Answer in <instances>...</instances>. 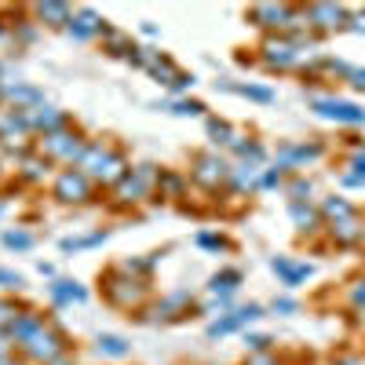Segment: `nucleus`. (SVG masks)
<instances>
[{"instance_id":"obj_1","label":"nucleus","mask_w":365,"mask_h":365,"mask_svg":"<svg viewBox=\"0 0 365 365\" xmlns=\"http://www.w3.org/2000/svg\"><path fill=\"white\" fill-rule=\"evenodd\" d=\"M311 48H314V37H307V34H299V37H289V34H278V37H263V44H259V55H256V63H259L267 73L307 70Z\"/></svg>"},{"instance_id":"obj_2","label":"nucleus","mask_w":365,"mask_h":365,"mask_svg":"<svg viewBox=\"0 0 365 365\" xmlns=\"http://www.w3.org/2000/svg\"><path fill=\"white\" fill-rule=\"evenodd\" d=\"M77 168H84L96 187H110V190L132 172V165H128V158H125V150H117V146L106 143V139H91Z\"/></svg>"},{"instance_id":"obj_3","label":"nucleus","mask_w":365,"mask_h":365,"mask_svg":"<svg viewBox=\"0 0 365 365\" xmlns=\"http://www.w3.org/2000/svg\"><path fill=\"white\" fill-rule=\"evenodd\" d=\"M88 143H91V139L70 125V128L55 132V135H41V139H37V154H41V158H48L51 165L77 168V165H81V158H84V150H88Z\"/></svg>"},{"instance_id":"obj_4","label":"nucleus","mask_w":365,"mask_h":365,"mask_svg":"<svg viewBox=\"0 0 365 365\" xmlns=\"http://www.w3.org/2000/svg\"><path fill=\"white\" fill-rule=\"evenodd\" d=\"M230 161L220 154V150H197V154H190V182L208 194H216L220 187H227L230 182Z\"/></svg>"},{"instance_id":"obj_5","label":"nucleus","mask_w":365,"mask_h":365,"mask_svg":"<svg viewBox=\"0 0 365 365\" xmlns=\"http://www.w3.org/2000/svg\"><path fill=\"white\" fill-rule=\"evenodd\" d=\"M158 165H150V161H143V165H132V172L125 175L113 187V205H120V208H128V205H143L146 197H154V187H158Z\"/></svg>"},{"instance_id":"obj_6","label":"nucleus","mask_w":365,"mask_h":365,"mask_svg":"<svg viewBox=\"0 0 365 365\" xmlns=\"http://www.w3.org/2000/svg\"><path fill=\"white\" fill-rule=\"evenodd\" d=\"M51 197L58 205H88L96 197V182L84 168H58L51 179Z\"/></svg>"},{"instance_id":"obj_7","label":"nucleus","mask_w":365,"mask_h":365,"mask_svg":"<svg viewBox=\"0 0 365 365\" xmlns=\"http://www.w3.org/2000/svg\"><path fill=\"white\" fill-rule=\"evenodd\" d=\"M143 296H146L143 278H132V274H125V270L106 274V299L113 303V307H135V303H143Z\"/></svg>"},{"instance_id":"obj_8","label":"nucleus","mask_w":365,"mask_h":365,"mask_svg":"<svg viewBox=\"0 0 365 365\" xmlns=\"http://www.w3.org/2000/svg\"><path fill=\"white\" fill-rule=\"evenodd\" d=\"M311 110L325 120H336V125H365V110L351 99H336V96H314Z\"/></svg>"},{"instance_id":"obj_9","label":"nucleus","mask_w":365,"mask_h":365,"mask_svg":"<svg viewBox=\"0 0 365 365\" xmlns=\"http://www.w3.org/2000/svg\"><path fill=\"white\" fill-rule=\"evenodd\" d=\"M303 11V22L307 29H318V34H332V29H347L351 22V11L344 4H307L299 8Z\"/></svg>"},{"instance_id":"obj_10","label":"nucleus","mask_w":365,"mask_h":365,"mask_svg":"<svg viewBox=\"0 0 365 365\" xmlns=\"http://www.w3.org/2000/svg\"><path fill=\"white\" fill-rule=\"evenodd\" d=\"M26 354L34 358V361H44V365H51L55 358H63L66 354V336L58 329H51V325H44L34 340L26 344Z\"/></svg>"},{"instance_id":"obj_11","label":"nucleus","mask_w":365,"mask_h":365,"mask_svg":"<svg viewBox=\"0 0 365 365\" xmlns=\"http://www.w3.org/2000/svg\"><path fill=\"white\" fill-rule=\"evenodd\" d=\"M66 34L73 41H96V37H106L110 34V26H106V19L96 8H73V19L66 26Z\"/></svg>"},{"instance_id":"obj_12","label":"nucleus","mask_w":365,"mask_h":365,"mask_svg":"<svg viewBox=\"0 0 365 365\" xmlns=\"http://www.w3.org/2000/svg\"><path fill=\"white\" fill-rule=\"evenodd\" d=\"M322 154H325L322 143H285V146L278 150V161H274V165H282L285 172H296V168H303V165H314Z\"/></svg>"},{"instance_id":"obj_13","label":"nucleus","mask_w":365,"mask_h":365,"mask_svg":"<svg viewBox=\"0 0 365 365\" xmlns=\"http://www.w3.org/2000/svg\"><path fill=\"white\" fill-rule=\"evenodd\" d=\"M26 117H29V132H34L37 139L41 135H55V132H63V128H70V117L63 113V110H55V106H34V110H26Z\"/></svg>"},{"instance_id":"obj_14","label":"nucleus","mask_w":365,"mask_h":365,"mask_svg":"<svg viewBox=\"0 0 365 365\" xmlns=\"http://www.w3.org/2000/svg\"><path fill=\"white\" fill-rule=\"evenodd\" d=\"M256 318H263V307H259V303H249V307H237V311L223 314L220 322H212V325H208V336H227V332H237V329L252 325Z\"/></svg>"},{"instance_id":"obj_15","label":"nucleus","mask_w":365,"mask_h":365,"mask_svg":"<svg viewBox=\"0 0 365 365\" xmlns=\"http://www.w3.org/2000/svg\"><path fill=\"white\" fill-rule=\"evenodd\" d=\"M187 190H190V175H182L175 168H161L158 172V187H154L158 201H179V197H187Z\"/></svg>"},{"instance_id":"obj_16","label":"nucleus","mask_w":365,"mask_h":365,"mask_svg":"<svg viewBox=\"0 0 365 365\" xmlns=\"http://www.w3.org/2000/svg\"><path fill=\"white\" fill-rule=\"evenodd\" d=\"M263 168H267V165L237 161V165L230 168V182H227V187H230L234 194H252V190H259V175H263Z\"/></svg>"},{"instance_id":"obj_17","label":"nucleus","mask_w":365,"mask_h":365,"mask_svg":"<svg viewBox=\"0 0 365 365\" xmlns=\"http://www.w3.org/2000/svg\"><path fill=\"white\" fill-rule=\"evenodd\" d=\"M70 19H73V8H70V4H55V0H48V4H34V22H37V26L66 29Z\"/></svg>"},{"instance_id":"obj_18","label":"nucleus","mask_w":365,"mask_h":365,"mask_svg":"<svg viewBox=\"0 0 365 365\" xmlns=\"http://www.w3.org/2000/svg\"><path fill=\"white\" fill-rule=\"evenodd\" d=\"M205 132H208L212 146H220V150H234V143L241 139V128H234L223 117H205Z\"/></svg>"},{"instance_id":"obj_19","label":"nucleus","mask_w":365,"mask_h":365,"mask_svg":"<svg viewBox=\"0 0 365 365\" xmlns=\"http://www.w3.org/2000/svg\"><path fill=\"white\" fill-rule=\"evenodd\" d=\"M270 270L278 274V278L292 289V285H299V282H307L311 274H314V267L311 263H292V259H285V256H274L270 259Z\"/></svg>"},{"instance_id":"obj_20","label":"nucleus","mask_w":365,"mask_h":365,"mask_svg":"<svg viewBox=\"0 0 365 365\" xmlns=\"http://www.w3.org/2000/svg\"><path fill=\"white\" fill-rule=\"evenodd\" d=\"M329 237L336 241V245L351 249L358 241H365V223L354 216V220H344V223H329Z\"/></svg>"},{"instance_id":"obj_21","label":"nucleus","mask_w":365,"mask_h":365,"mask_svg":"<svg viewBox=\"0 0 365 365\" xmlns=\"http://www.w3.org/2000/svg\"><path fill=\"white\" fill-rule=\"evenodd\" d=\"M216 88H223V91H234V96H245V99H252V103H263V106H270L274 99V88H267V84H234V81H216Z\"/></svg>"},{"instance_id":"obj_22","label":"nucleus","mask_w":365,"mask_h":365,"mask_svg":"<svg viewBox=\"0 0 365 365\" xmlns=\"http://www.w3.org/2000/svg\"><path fill=\"white\" fill-rule=\"evenodd\" d=\"M318 212H322V220H325V223H344V220H354V216H358V208H354L347 197H336V194L325 197Z\"/></svg>"},{"instance_id":"obj_23","label":"nucleus","mask_w":365,"mask_h":365,"mask_svg":"<svg viewBox=\"0 0 365 365\" xmlns=\"http://www.w3.org/2000/svg\"><path fill=\"white\" fill-rule=\"evenodd\" d=\"M289 220L296 223V230H303V234H311V230H318V220H322V212L311 205V201H292L289 205Z\"/></svg>"},{"instance_id":"obj_24","label":"nucleus","mask_w":365,"mask_h":365,"mask_svg":"<svg viewBox=\"0 0 365 365\" xmlns=\"http://www.w3.org/2000/svg\"><path fill=\"white\" fill-rule=\"evenodd\" d=\"M237 285H241V270L230 267V270H220L216 278L208 282V292H212V296H220V303H227V299L237 292Z\"/></svg>"},{"instance_id":"obj_25","label":"nucleus","mask_w":365,"mask_h":365,"mask_svg":"<svg viewBox=\"0 0 365 365\" xmlns=\"http://www.w3.org/2000/svg\"><path fill=\"white\" fill-rule=\"evenodd\" d=\"M135 48H139V44H132V37L120 34V29H113V26H110V34L103 37V51H110L113 58H132Z\"/></svg>"},{"instance_id":"obj_26","label":"nucleus","mask_w":365,"mask_h":365,"mask_svg":"<svg viewBox=\"0 0 365 365\" xmlns=\"http://www.w3.org/2000/svg\"><path fill=\"white\" fill-rule=\"evenodd\" d=\"M344 187H365V146H354V154L347 161V172L340 175Z\"/></svg>"},{"instance_id":"obj_27","label":"nucleus","mask_w":365,"mask_h":365,"mask_svg":"<svg viewBox=\"0 0 365 365\" xmlns=\"http://www.w3.org/2000/svg\"><path fill=\"white\" fill-rule=\"evenodd\" d=\"M48 172H51V161L41 158V154H29V158H22V165H19V175H22L26 182H41Z\"/></svg>"},{"instance_id":"obj_28","label":"nucleus","mask_w":365,"mask_h":365,"mask_svg":"<svg viewBox=\"0 0 365 365\" xmlns=\"http://www.w3.org/2000/svg\"><path fill=\"white\" fill-rule=\"evenodd\" d=\"M51 299L55 303H84L88 289L77 285V282H51Z\"/></svg>"},{"instance_id":"obj_29","label":"nucleus","mask_w":365,"mask_h":365,"mask_svg":"<svg viewBox=\"0 0 365 365\" xmlns=\"http://www.w3.org/2000/svg\"><path fill=\"white\" fill-rule=\"evenodd\" d=\"M110 234L106 230H91V234H81V237H63L58 241V249L63 252H81V249H96V245H103Z\"/></svg>"},{"instance_id":"obj_30","label":"nucleus","mask_w":365,"mask_h":365,"mask_svg":"<svg viewBox=\"0 0 365 365\" xmlns=\"http://www.w3.org/2000/svg\"><path fill=\"white\" fill-rule=\"evenodd\" d=\"M168 113H175V117H205V103L201 99H172L168 106H165Z\"/></svg>"},{"instance_id":"obj_31","label":"nucleus","mask_w":365,"mask_h":365,"mask_svg":"<svg viewBox=\"0 0 365 365\" xmlns=\"http://www.w3.org/2000/svg\"><path fill=\"white\" fill-rule=\"evenodd\" d=\"M197 249H208V252H227V249H230V241H227L223 234H216V230H201V234H197Z\"/></svg>"},{"instance_id":"obj_32","label":"nucleus","mask_w":365,"mask_h":365,"mask_svg":"<svg viewBox=\"0 0 365 365\" xmlns=\"http://www.w3.org/2000/svg\"><path fill=\"white\" fill-rule=\"evenodd\" d=\"M285 168L282 165H267L263 168V175H259V190H274V187H282V182H285Z\"/></svg>"},{"instance_id":"obj_33","label":"nucleus","mask_w":365,"mask_h":365,"mask_svg":"<svg viewBox=\"0 0 365 365\" xmlns=\"http://www.w3.org/2000/svg\"><path fill=\"white\" fill-rule=\"evenodd\" d=\"M4 245L8 249H19V252H26V249H34V234L29 230H4Z\"/></svg>"},{"instance_id":"obj_34","label":"nucleus","mask_w":365,"mask_h":365,"mask_svg":"<svg viewBox=\"0 0 365 365\" xmlns=\"http://www.w3.org/2000/svg\"><path fill=\"white\" fill-rule=\"evenodd\" d=\"M99 354H106V358H125V354H128V344L120 340V336H99Z\"/></svg>"},{"instance_id":"obj_35","label":"nucleus","mask_w":365,"mask_h":365,"mask_svg":"<svg viewBox=\"0 0 365 365\" xmlns=\"http://www.w3.org/2000/svg\"><path fill=\"white\" fill-rule=\"evenodd\" d=\"M289 194H292V201H311L314 197V182L296 175V179H289Z\"/></svg>"},{"instance_id":"obj_36","label":"nucleus","mask_w":365,"mask_h":365,"mask_svg":"<svg viewBox=\"0 0 365 365\" xmlns=\"http://www.w3.org/2000/svg\"><path fill=\"white\" fill-rule=\"evenodd\" d=\"M194 84H197V77H194V73H187V70H179V77H175V81L168 84V91H172L175 99H187V91H190Z\"/></svg>"},{"instance_id":"obj_37","label":"nucleus","mask_w":365,"mask_h":365,"mask_svg":"<svg viewBox=\"0 0 365 365\" xmlns=\"http://www.w3.org/2000/svg\"><path fill=\"white\" fill-rule=\"evenodd\" d=\"M22 285V278H19V274H11V270H4V267H0V289H19Z\"/></svg>"},{"instance_id":"obj_38","label":"nucleus","mask_w":365,"mask_h":365,"mask_svg":"<svg viewBox=\"0 0 365 365\" xmlns=\"http://www.w3.org/2000/svg\"><path fill=\"white\" fill-rule=\"evenodd\" d=\"M245 344H249L256 354H267V347H270V336H245Z\"/></svg>"},{"instance_id":"obj_39","label":"nucleus","mask_w":365,"mask_h":365,"mask_svg":"<svg viewBox=\"0 0 365 365\" xmlns=\"http://www.w3.org/2000/svg\"><path fill=\"white\" fill-rule=\"evenodd\" d=\"M347 29H351V34H365V11H351Z\"/></svg>"},{"instance_id":"obj_40","label":"nucleus","mask_w":365,"mask_h":365,"mask_svg":"<svg viewBox=\"0 0 365 365\" xmlns=\"http://www.w3.org/2000/svg\"><path fill=\"white\" fill-rule=\"evenodd\" d=\"M351 303H354V307H365V278L354 282V289H351Z\"/></svg>"},{"instance_id":"obj_41","label":"nucleus","mask_w":365,"mask_h":365,"mask_svg":"<svg viewBox=\"0 0 365 365\" xmlns=\"http://www.w3.org/2000/svg\"><path fill=\"white\" fill-rule=\"evenodd\" d=\"M292 311H296L292 299H274V314H292Z\"/></svg>"},{"instance_id":"obj_42","label":"nucleus","mask_w":365,"mask_h":365,"mask_svg":"<svg viewBox=\"0 0 365 365\" xmlns=\"http://www.w3.org/2000/svg\"><path fill=\"white\" fill-rule=\"evenodd\" d=\"M347 81H351V88H354V91H365V70H351V77H347Z\"/></svg>"},{"instance_id":"obj_43","label":"nucleus","mask_w":365,"mask_h":365,"mask_svg":"<svg viewBox=\"0 0 365 365\" xmlns=\"http://www.w3.org/2000/svg\"><path fill=\"white\" fill-rule=\"evenodd\" d=\"M143 34H146V37H158L161 29H158V22H143Z\"/></svg>"},{"instance_id":"obj_44","label":"nucleus","mask_w":365,"mask_h":365,"mask_svg":"<svg viewBox=\"0 0 365 365\" xmlns=\"http://www.w3.org/2000/svg\"><path fill=\"white\" fill-rule=\"evenodd\" d=\"M252 365H274V358H270V354H256Z\"/></svg>"},{"instance_id":"obj_45","label":"nucleus","mask_w":365,"mask_h":365,"mask_svg":"<svg viewBox=\"0 0 365 365\" xmlns=\"http://www.w3.org/2000/svg\"><path fill=\"white\" fill-rule=\"evenodd\" d=\"M0 84H8V66L0 63Z\"/></svg>"},{"instance_id":"obj_46","label":"nucleus","mask_w":365,"mask_h":365,"mask_svg":"<svg viewBox=\"0 0 365 365\" xmlns=\"http://www.w3.org/2000/svg\"><path fill=\"white\" fill-rule=\"evenodd\" d=\"M8 34V22H4V15H0V37H4Z\"/></svg>"},{"instance_id":"obj_47","label":"nucleus","mask_w":365,"mask_h":365,"mask_svg":"<svg viewBox=\"0 0 365 365\" xmlns=\"http://www.w3.org/2000/svg\"><path fill=\"white\" fill-rule=\"evenodd\" d=\"M51 365H70V358H66V354H63V358H55V361H51Z\"/></svg>"},{"instance_id":"obj_48","label":"nucleus","mask_w":365,"mask_h":365,"mask_svg":"<svg viewBox=\"0 0 365 365\" xmlns=\"http://www.w3.org/2000/svg\"><path fill=\"white\" fill-rule=\"evenodd\" d=\"M340 365H365V361H358V358H351V361H340Z\"/></svg>"},{"instance_id":"obj_49","label":"nucleus","mask_w":365,"mask_h":365,"mask_svg":"<svg viewBox=\"0 0 365 365\" xmlns=\"http://www.w3.org/2000/svg\"><path fill=\"white\" fill-rule=\"evenodd\" d=\"M0 212H4V201H0Z\"/></svg>"}]
</instances>
